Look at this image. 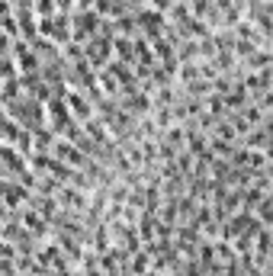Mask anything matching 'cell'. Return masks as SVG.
I'll list each match as a JSON object with an SVG mask.
<instances>
[{
    "mask_svg": "<svg viewBox=\"0 0 273 276\" xmlns=\"http://www.w3.org/2000/svg\"><path fill=\"white\" fill-rule=\"evenodd\" d=\"M0 257H13V247H10V244H0Z\"/></svg>",
    "mask_w": 273,
    "mask_h": 276,
    "instance_id": "obj_2",
    "label": "cell"
},
{
    "mask_svg": "<svg viewBox=\"0 0 273 276\" xmlns=\"http://www.w3.org/2000/svg\"><path fill=\"white\" fill-rule=\"evenodd\" d=\"M4 212H7V206H4V202H0V219H4Z\"/></svg>",
    "mask_w": 273,
    "mask_h": 276,
    "instance_id": "obj_3",
    "label": "cell"
},
{
    "mask_svg": "<svg viewBox=\"0 0 273 276\" xmlns=\"http://www.w3.org/2000/svg\"><path fill=\"white\" fill-rule=\"evenodd\" d=\"M16 77V65L10 61V55H0V80H10Z\"/></svg>",
    "mask_w": 273,
    "mask_h": 276,
    "instance_id": "obj_1",
    "label": "cell"
}]
</instances>
